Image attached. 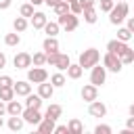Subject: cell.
<instances>
[{"instance_id":"cell-18","label":"cell","mask_w":134,"mask_h":134,"mask_svg":"<svg viewBox=\"0 0 134 134\" xmlns=\"http://www.w3.org/2000/svg\"><path fill=\"white\" fill-rule=\"evenodd\" d=\"M23 124H25V119H23L21 115H10L8 121H6V126H8L10 132H19V130L23 128Z\"/></svg>"},{"instance_id":"cell-2","label":"cell","mask_w":134,"mask_h":134,"mask_svg":"<svg viewBox=\"0 0 134 134\" xmlns=\"http://www.w3.org/2000/svg\"><path fill=\"white\" fill-rule=\"evenodd\" d=\"M98 61H100V52H98L96 48H86V50L80 54V61H77V63H80L84 69H92Z\"/></svg>"},{"instance_id":"cell-5","label":"cell","mask_w":134,"mask_h":134,"mask_svg":"<svg viewBox=\"0 0 134 134\" xmlns=\"http://www.w3.org/2000/svg\"><path fill=\"white\" fill-rule=\"evenodd\" d=\"M27 80L31 84H42V82L48 80V71L44 69V65H34V67L27 69Z\"/></svg>"},{"instance_id":"cell-34","label":"cell","mask_w":134,"mask_h":134,"mask_svg":"<svg viewBox=\"0 0 134 134\" xmlns=\"http://www.w3.org/2000/svg\"><path fill=\"white\" fill-rule=\"evenodd\" d=\"M119 59H121V63H124V65H130V63H134V50H132V48H128V50H126V52H124Z\"/></svg>"},{"instance_id":"cell-11","label":"cell","mask_w":134,"mask_h":134,"mask_svg":"<svg viewBox=\"0 0 134 134\" xmlns=\"http://www.w3.org/2000/svg\"><path fill=\"white\" fill-rule=\"evenodd\" d=\"M88 113L92 117H105L107 115V107L100 100H92V103H88Z\"/></svg>"},{"instance_id":"cell-30","label":"cell","mask_w":134,"mask_h":134,"mask_svg":"<svg viewBox=\"0 0 134 134\" xmlns=\"http://www.w3.org/2000/svg\"><path fill=\"white\" fill-rule=\"evenodd\" d=\"M36 10H34V4L31 2H27V4H21V8H19V15L21 17H31Z\"/></svg>"},{"instance_id":"cell-15","label":"cell","mask_w":134,"mask_h":134,"mask_svg":"<svg viewBox=\"0 0 134 134\" xmlns=\"http://www.w3.org/2000/svg\"><path fill=\"white\" fill-rule=\"evenodd\" d=\"M42 50H44V52H57V50H59V40H57V36H46L44 42H42Z\"/></svg>"},{"instance_id":"cell-26","label":"cell","mask_w":134,"mask_h":134,"mask_svg":"<svg viewBox=\"0 0 134 134\" xmlns=\"http://www.w3.org/2000/svg\"><path fill=\"white\" fill-rule=\"evenodd\" d=\"M19 42H21L19 31H13V34H6V36H4V44H6V46H19Z\"/></svg>"},{"instance_id":"cell-29","label":"cell","mask_w":134,"mask_h":134,"mask_svg":"<svg viewBox=\"0 0 134 134\" xmlns=\"http://www.w3.org/2000/svg\"><path fill=\"white\" fill-rule=\"evenodd\" d=\"M59 29H61L59 21H48V23L44 25V31H46V36H57V34H59Z\"/></svg>"},{"instance_id":"cell-19","label":"cell","mask_w":134,"mask_h":134,"mask_svg":"<svg viewBox=\"0 0 134 134\" xmlns=\"http://www.w3.org/2000/svg\"><path fill=\"white\" fill-rule=\"evenodd\" d=\"M82 73H84V67H82L80 63H71V65L67 67V77H69V80H80Z\"/></svg>"},{"instance_id":"cell-14","label":"cell","mask_w":134,"mask_h":134,"mask_svg":"<svg viewBox=\"0 0 134 134\" xmlns=\"http://www.w3.org/2000/svg\"><path fill=\"white\" fill-rule=\"evenodd\" d=\"M29 19H31L29 23H31V27H34V29H44V25L48 23L46 15H44V13H38V10H36V13H34Z\"/></svg>"},{"instance_id":"cell-41","label":"cell","mask_w":134,"mask_h":134,"mask_svg":"<svg viewBox=\"0 0 134 134\" xmlns=\"http://www.w3.org/2000/svg\"><path fill=\"white\" fill-rule=\"evenodd\" d=\"M82 2V8H92L94 6V0H80Z\"/></svg>"},{"instance_id":"cell-40","label":"cell","mask_w":134,"mask_h":134,"mask_svg":"<svg viewBox=\"0 0 134 134\" xmlns=\"http://www.w3.org/2000/svg\"><path fill=\"white\" fill-rule=\"evenodd\" d=\"M54 132H57V134H65V132L69 134V128H67V126H57V128H54Z\"/></svg>"},{"instance_id":"cell-50","label":"cell","mask_w":134,"mask_h":134,"mask_svg":"<svg viewBox=\"0 0 134 134\" xmlns=\"http://www.w3.org/2000/svg\"><path fill=\"white\" fill-rule=\"evenodd\" d=\"M2 126H4V121H2V115H0V128H2Z\"/></svg>"},{"instance_id":"cell-39","label":"cell","mask_w":134,"mask_h":134,"mask_svg":"<svg viewBox=\"0 0 134 134\" xmlns=\"http://www.w3.org/2000/svg\"><path fill=\"white\" fill-rule=\"evenodd\" d=\"M13 77L10 75H0V88H6V86H13Z\"/></svg>"},{"instance_id":"cell-33","label":"cell","mask_w":134,"mask_h":134,"mask_svg":"<svg viewBox=\"0 0 134 134\" xmlns=\"http://www.w3.org/2000/svg\"><path fill=\"white\" fill-rule=\"evenodd\" d=\"M31 61H34V65H46V52L42 50V52H34L31 54Z\"/></svg>"},{"instance_id":"cell-9","label":"cell","mask_w":134,"mask_h":134,"mask_svg":"<svg viewBox=\"0 0 134 134\" xmlns=\"http://www.w3.org/2000/svg\"><path fill=\"white\" fill-rule=\"evenodd\" d=\"M128 48H130V46H128V42H121V40H117V38L107 42V50H109V52H115L117 57H121Z\"/></svg>"},{"instance_id":"cell-3","label":"cell","mask_w":134,"mask_h":134,"mask_svg":"<svg viewBox=\"0 0 134 134\" xmlns=\"http://www.w3.org/2000/svg\"><path fill=\"white\" fill-rule=\"evenodd\" d=\"M59 25L65 29V31H73V29H77V25H80V17L77 15H73L71 10L69 13H65V15H59Z\"/></svg>"},{"instance_id":"cell-49","label":"cell","mask_w":134,"mask_h":134,"mask_svg":"<svg viewBox=\"0 0 134 134\" xmlns=\"http://www.w3.org/2000/svg\"><path fill=\"white\" fill-rule=\"evenodd\" d=\"M128 113H130V115H134V103H132V105L128 107Z\"/></svg>"},{"instance_id":"cell-13","label":"cell","mask_w":134,"mask_h":134,"mask_svg":"<svg viewBox=\"0 0 134 134\" xmlns=\"http://www.w3.org/2000/svg\"><path fill=\"white\" fill-rule=\"evenodd\" d=\"M38 94H40L44 100H50V98H52V94H54V86H52V84H48V80H46V82L38 84Z\"/></svg>"},{"instance_id":"cell-12","label":"cell","mask_w":134,"mask_h":134,"mask_svg":"<svg viewBox=\"0 0 134 134\" xmlns=\"http://www.w3.org/2000/svg\"><path fill=\"white\" fill-rule=\"evenodd\" d=\"M13 88H15V94L17 96H27L31 92V82L29 80H19V82L13 84Z\"/></svg>"},{"instance_id":"cell-7","label":"cell","mask_w":134,"mask_h":134,"mask_svg":"<svg viewBox=\"0 0 134 134\" xmlns=\"http://www.w3.org/2000/svg\"><path fill=\"white\" fill-rule=\"evenodd\" d=\"M21 117L25 119V124H31V126H38L44 119V115L40 113V109H31V107H25L23 113H21Z\"/></svg>"},{"instance_id":"cell-51","label":"cell","mask_w":134,"mask_h":134,"mask_svg":"<svg viewBox=\"0 0 134 134\" xmlns=\"http://www.w3.org/2000/svg\"><path fill=\"white\" fill-rule=\"evenodd\" d=\"M65 2H69V4H71V2H75V0H65Z\"/></svg>"},{"instance_id":"cell-22","label":"cell","mask_w":134,"mask_h":134,"mask_svg":"<svg viewBox=\"0 0 134 134\" xmlns=\"http://www.w3.org/2000/svg\"><path fill=\"white\" fill-rule=\"evenodd\" d=\"M67 128H69V134H82L84 132V124L80 121V119H69V124H67Z\"/></svg>"},{"instance_id":"cell-43","label":"cell","mask_w":134,"mask_h":134,"mask_svg":"<svg viewBox=\"0 0 134 134\" xmlns=\"http://www.w3.org/2000/svg\"><path fill=\"white\" fill-rule=\"evenodd\" d=\"M126 27H128V29L134 34V17H128V23H126Z\"/></svg>"},{"instance_id":"cell-37","label":"cell","mask_w":134,"mask_h":134,"mask_svg":"<svg viewBox=\"0 0 134 134\" xmlns=\"http://www.w3.org/2000/svg\"><path fill=\"white\" fill-rule=\"evenodd\" d=\"M113 130H111V126H107V124H98L96 128H94V134H111Z\"/></svg>"},{"instance_id":"cell-46","label":"cell","mask_w":134,"mask_h":134,"mask_svg":"<svg viewBox=\"0 0 134 134\" xmlns=\"http://www.w3.org/2000/svg\"><path fill=\"white\" fill-rule=\"evenodd\" d=\"M4 67H6V54L0 52V69H4Z\"/></svg>"},{"instance_id":"cell-10","label":"cell","mask_w":134,"mask_h":134,"mask_svg":"<svg viewBox=\"0 0 134 134\" xmlns=\"http://www.w3.org/2000/svg\"><path fill=\"white\" fill-rule=\"evenodd\" d=\"M82 100H86V103H92V100H96L98 98V86H94V84H86L84 88H82Z\"/></svg>"},{"instance_id":"cell-36","label":"cell","mask_w":134,"mask_h":134,"mask_svg":"<svg viewBox=\"0 0 134 134\" xmlns=\"http://www.w3.org/2000/svg\"><path fill=\"white\" fill-rule=\"evenodd\" d=\"M59 50L57 52H46V65H57V61H59Z\"/></svg>"},{"instance_id":"cell-17","label":"cell","mask_w":134,"mask_h":134,"mask_svg":"<svg viewBox=\"0 0 134 134\" xmlns=\"http://www.w3.org/2000/svg\"><path fill=\"white\" fill-rule=\"evenodd\" d=\"M23 109H25V105H21V103L15 100V98L6 103V115H21Z\"/></svg>"},{"instance_id":"cell-52","label":"cell","mask_w":134,"mask_h":134,"mask_svg":"<svg viewBox=\"0 0 134 134\" xmlns=\"http://www.w3.org/2000/svg\"><path fill=\"white\" fill-rule=\"evenodd\" d=\"M115 2H121V0H115Z\"/></svg>"},{"instance_id":"cell-31","label":"cell","mask_w":134,"mask_h":134,"mask_svg":"<svg viewBox=\"0 0 134 134\" xmlns=\"http://www.w3.org/2000/svg\"><path fill=\"white\" fill-rule=\"evenodd\" d=\"M52 10L57 13V17H59V15H65V13H69V2L61 0V2H59V4H57V6L52 8Z\"/></svg>"},{"instance_id":"cell-44","label":"cell","mask_w":134,"mask_h":134,"mask_svg":"<svg viewBox=\"0 0 134 134\" xmlns=\"http://www.w3.org/2000/svg\"><path fill=\"white\" fill-rule=\"evenodd\" d=\"M126 128L134 130V115H130V117H128V121H126Z\"/></svg>"},{"instance_id":"cell-20","label":"cell","mask_w":134,"mask_h":134,"mask_svg":"<svg viewBox=\"0 0 134 134\" xmlns=\"http://www.w3.org/2000/svg\"><path fill=\"white\" fill-rule=\"evenodd\" d=\"M42 100H44V98H42L40 94H31V92H29V94L25 96V107H31V109H40V107H42Z\"/></svg>"},{"instance_id":"cell-4","label":"cell","mask_w":134,"mask_h":134,"mask_svg":"<svg viewBox=\"0 0 134 134\" xmlns=\"http://www.w3.org/2000/svg\"><path fill=\"white\" fill-rule=\"evenodd\" d=\"M103 65L107 67V71H113V73H119L121 71V67H124V63H121V59L115 54V52H105V57H103Z\"/></svg>"},{"instance_id":"cell-6","label":"cell","mask_w":134,"mask_h":134,"mask_svg":"<svg viewBox=\"0 0 134 134\" xmlns=\"http://www.w3.org/2000/svg\"><path fill=\"white\" fill-rule=\"evenodd\" d=\"M105 80H107V67L103 65H94L92 69H90V84H94V86H103L105 84Z\"/></svg>"},{"instance_id":"cell-24","label":"cell","mask_w":134,"mask_h":134,"mask_svg":"<svg viewBox=\"0 0 134 134\" xmlns=\"http://www.w3.org/2000/svg\"><path fill=\"white\" fill-rule=\"evenodd\" d=\"M27 25H29V23H27V17H21V15H19V17H15V21H13V27H15V31H19V34H21V31H25V29H27Z\"/></svg>"},{"instance_id":"cell-21","label":"cell","mask_w":134,"mask_h":134,"mask_svg":"<svg viewBox=\"0 0 134 134\" xmlns=\"http://www.w3.org/2000/svg\"><path fill=\"white\" fill-rule=\"evenodd\" d=\"M61 113H63V107L61 105H57V103H52V105H48V109H46V113H44V117H50V119H59L61 117Z\"/></svg>"},{"instance_id":"cell-32","label":"cell","mask_w":134,"mask_h":134,"mask_svg":"<svg viewBox=\"0 0 134 134\" xmlns=\"http://www.w3.org/2000/svg\"><path fill=\"white\" fill-rule=\"evenodd\" d=\"M132 38V31L128 29V27H119L117 29V40H121V42H128Z\"/></svg>"},{"instance_id":"cell-23","label":"cell","mask_w":134,"mask_h":134,"mask_svg":"<svg viewBox=\"0 0 134 134\" xmlns=\"http://www.w3.org/2000/svg\"><path fill=\"white\" fill-rule=\"evenodd\" d=\"M82 15H84V21H86V23H90V25H92V23H96V19H98V13H96V8H94V6H92V8H84V13H82Z\"/></svg>"},{"instance_id":"cell-45","label":"cell","mask_w":134,"mask_h":134,"mask_svg":"<svg viewBox=\"0 0 134 134\" xmlns=\"http://www.w3.org/2000/svg\"><path fill=\"white\" fill-rule=\"evenodd\" d=\"M59 2H61V0H44V4H46V6H50V8H54Z\"/></svg>"},{"instance_id":"cell-27","label":"cell","mask_w":134,"mask_h":134,"mask_svg":"<svg viewBox=\"0 0 134 134\" xmlns=\"http://www.w3.org/2000/svg\"><path fill=\"white\" fill-rule=\"evenodd\" d=\"M65 82H67V77L63 75V71H59V73H52V75H50V84H52L54 88L65 86Z\"/></svg>"},{"instance_id":"cell-8","label":"cell","mask_w":134,"mask_h":134,"mask_svg":"<svg viewBox=\"0 0 134 134\" xmlns=\"http://www.w3.org/2000/svg\"><path fill=\"white\" fill-rule=\"evenodd\" d=\"M13 65H15V69H29L34 65L31 54L29 52H17L15 59H13Z\"/></svg>"},{"instance_id":"cell-28","label":"cell","mask_w":134,"mask_h":134,"mask_svg":"<svg viewBox=\"0 0 134 134\" xmlns=\"http://www.w3.org/2000/svg\"><path fill=\"white\" fill-rule=\"evenodd\" d=\"M15 98V88L13 86H6V88H0V100H4V103H8V100H13Z\"/></svg>"},{"instance_id":"cell-42","label":"cell","mask_w":134,"mask_h":134,"mask_svg":"<svg viewBox=\"0 0 134 134\" xmlns=\"http://www.w3.org/2000/svg\"><path fill=\"white\" fill-rule=\"evenodd\" d=\"M10 4H13V0H0V10H6Z\"/></svg>"},{"instance_id":"cell-35","label":"cell","mask_w":134,"mask_h":134,"mask_svg":"<svg viewBox=\"0 0 134 134\" xmlns=\"http://www.w3.org/2000/svg\"><path fill=\"white\" fill-rule=\"evenodd\" d=\"M69 10H71L73 15H82V13H84V8H82V2H80V0L71 2V4H69Z\"/></svg>"},{"instance_id":"cell-25","label":"cell","mask_w":134,"mask_h":134,"mask_svg":"<svg viewBox=\"0 0 134 134\" xmlns=\"http://www.w3.org/2000/svg\"><path fill=\"white\" fill-rule=\"evenodd\" d=\"M69 65H71L69 54H63V52H61V54H59V61H57V65H54V67H57L59 71H67V67H69Z\"/></svg>"},{"instance_id":"cell-47","label":"cell","mask_w":134,"mask_h":134,"mask_svg":"<svg viewBox=\"0 0 134 134\" xmlns=\"http://www.w3.org/2000/svg\"><path fill=\"white\" fill-rule=\"evenodd\" d=\"M0 115H6V105H4V100H0Z\"/></svg>"},{"instance_id":"cell-38","label":"cell","mask_w":134,"mask_h":134,"mask_svg":"<svg viewBox=\"0 0 134 134\" xmlns=\"http://www.w3.org/2000/svg\"><path fill=\"white\" fill-rule=\"evenodd\" d=\"M113 6H115V0H100V10L103 13H109Z\"/></svg>"},{"instance_id":"cell-16","label":"cell","mask_w":134,"mask_h":134,"mask_svg":"<svg viewBox=\"0 0 134 134\" xmlns=\"http://www.w3.org/2000/svg\"><path fill=\"white\" fill-rule=\"evenodd\" d=\"M54 128H57V121L50 119V117H44V119L38 124V132H40V134H50V132H54Z\"/></svg>"},{"instance_id":"cell-48","label":"cell","mask_w":134,"mask_h":134,"mask_svg":"<svg viewBox=\"0 0 134 134\" xmlns=\"http://www.w3.org/2000/svg\"><path fill=\"white\" fill-rule=\"evenodd\" d=\"M29 2H31L34 6H38V4H44V0H29Z\"/></svg>"},{"instance_id":"cell-1","label":"cell","mask_w":134,"mask_h":134,"mask_svg":"<svg viewBox=\"0 0 134 134\" xmlns=\"http://www.w3.org/2000/svg\"><path fill=\"white\" fill-rule=\"evenodd\" d=\"M128 10H130V6H128V2H115V6L109 10V21H111V25H119L126 17H128Z\"/></svg>"}]
</instances>
